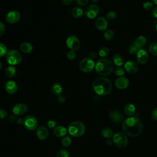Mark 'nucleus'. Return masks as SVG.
<instances>
[{"label": "nucleus", "mask_w": 157, "mask_h": 157, "mask_svg": "<svg viewBox=\"0 0 157 157\" xmlns=\"http://www.w3.org/2000/svg\"><path fill=\"white\" fill-rule=\"evenodd\" d=\"M122 129L126 135L135 137L139 136L143 130V124L136 117H129L122 123Z\"/></svg>", "instance_id": "f257e3e1"}, {"label": "nucleus", "mask_w": 157, "mask_h": 157, "mask_svg": "<svg viewBox=\"0 0 157 157\" xmlns=\"http://www.w3.org/2000/svg\"><path fill=\"white\" fill-rule=\"evenodd\" d=\"M92 86L94 91L101 96L109 94L112 89L111 81L105 77H99L95 78L93 82Z\"/></svg>", "instance_id": "f03ea898"}, {"label": "nucleus", "mask_w": 157, "mask_h": 157, "mask_svg": "<svg viewBox=\"0 0 157 157\" xmlns=\"http://www.w3.org/2000/svg\"><path fill=\"white\" fill-rule=\"evenodd\" d=\"M95 71L101 77L109 75L113 69V63L107 58H101L95 64Z\"/></svg>", "instance_id": "7ed1b4c3"}, {"label": "nucleus", "mask_w": 157, "mask_h": 157, "mask_svg": "<svg viewBox=\"0 0 157 157\" xmlns=\"http://www.w3.org/2000/svg\"><path fill=\"white\" fill-rule=\"evenodd\" d=\"M86 131L85 124L79 121H74L71 122L67 127V132L74 137H79L82 136Z\"/></svg>", "instance_id": "20e7f679"}, {"label": "nucleus", "mask_w": 157, "mask_h": 157, "mask_svg": "<svg viewBox=\"0 0 157 157\" xmlns=\"http://www.w3.org/2000/svg\"><path fill=\"white\" fill-rule=\"evenodd\" d=\"M113 142L116 147L120 149L125 148L128 144L127 135L123 132H118L113 136Z\"/></svg>", "instance_id": "39448f33"}, {"label": "nucleus", "mask_w": 157, "mask_h": 157, "mask_svg": "<svg viewBox=\"0 0 157 157\" xmlns=\"http://www.w3.org/2000/svg\"><path fill=\"white\" fill-rule=\"evenodd\" d=\"M6 61L11 66H15L19 64L21 59V53L16 50H10L6 55Z\"/></svg>", "instance_id": "423d86ee"}, {"label": "nucleus", "mask_w": 157, "mask_h": 157, "mask_svg": "<svg viewBox=\"0 0 157 157\" xmlns=\"http://www.w3.org/2000/svg\"><path fill=\"white\" fill-rule=\"evenodd\" d=\"M78 67L80 70L84 73H89L93 71L95 67V63L93 59L89 57L83 58L79 63Z\"/></svg>", "instance_id": "0eeeda50"}, {"label": "nucleus", "mask_w": 157, "mask_h": 157, "mask_svg": "<svg viewBox=\"0 0 157 157\" xmlns=\"http://www.w3.org/2000/svg\"><path fill=\"white\" fill-rule=\"evenodd\" d=\"M23 124L27 130L34 131L37 128L38 121L35 117L28 115L24 118Z\"/></svg>", "instance_id": "6e6552de"}, {"label": "nucleus", "mask_w": 157, "mask_h": 157, "mask_svg": "<svg viewBox=\"0 0 157 157\" xmlns=\"http://www.w3.org/2000/svg\"><path fill=\"white\" fill-rule=\"evenodd\" d=\"M66 43L68 48L74 52L78 50L80 47V42L78 38L74 35L69 36L66 39Z\"/></svg>", "instance_id": "1a4fd4ad"}, {"label": "nucleus", "mask_w": 157, "mask_h": 157, "mask_svg": "<svg viewBox=\"0 0 157 157\" xmlns=\"http://www.w3.org/2000/svg\"><path fill=\"white\" fill-rule=\"evenodd\" d=\"M99 12V7L96 4H92L88 6L84 11L85 15L90 19H93L96 17Z\"/></svg>", "instance_id": "9d476101"}, {"label": "nucleus", "mask_w": 157, "mask_h": 157, "mask_svg": "<svg viewBox=\"0 0 157 157\" xmlns=\"http://www.w3.org/2000/svg\"><path fill=\"white\" fill-rule=\"evenodd\" d=\"M21 17L20 13L17 10H12L7 13L6 16V21L10 24L17 23Z\"/></svg>", "instance_id": "9b49d317"}, {"label": "nucleus", "mask_w": 157, "mask_h": 157, "mask_svg": "<svg viewBox=\"0 0 157 157\" xmlns=\"http://www.w3.org/2000/svg\"><path fill=\"white\" fill-rule=\"evenodd\" d=\"M28 111V106L25 103H17L12 108V112L14 115L20 116L24 115Z\"/></svg>", "instance_id": "f8f14e48"}, {"label": "nucleus", "mask_w": 157, "mask_h": 157, "mask_svg": "<svg viewBox=\"0 0 157 157\" xmlns=\"http://www.w3.org/2000/svg\"><path fill=\"white\" fill-rule=\"evenodd\" d=\"M124 69L128 73L133 74L138 71L139 66L135 61H128L124 64Z\"/></svg>", "instance_id": "ddd939ff"}, {"label": "nucleus", "mask_w": 157, "mask_h": 157, "mask_svg": "<svg viewBox=\"0 0 157 157\" xmlns=\"http://www.w3.org/2000/svg\"><path fill=\"white\" fill-rule=\"evenodd\" d=\"M129 81L125 77H119L115 81V86L119 90H124L128 87Z\"/></svg>", "instance_id": "4468645a"}, {"label": "nucleus", "mask_w": 157, "mask_h": 157, "mask_svg": "<svg viewBox=\"0 0 157 157\" xmlns=\"http://www.w3.org/2000/svg\"><path fill=\"white\" fill-rule=\"evenodd\" d=\"M136 59L140 64H145L148 60V54L144 49H140L136 53Z\"/></svg>", "instance_id": "2eb2a0df"}, {"label": "nucleus", "mask_w": 157, "mask_h": 157, "mask_svg": "<svg viewBox=\"0 0 157 157\" xmlns=\"http://www.w3.org/2000/svg\"><path fill=\"white\" fill-rule=\"evenodd\" d=\"M109 117L110 120L116 124H120L123 122V115L117 110H113L110 112Z\"/></svg>", "instance_id": "dca6fc26"}, {"label": "nucleus", "mask_w": 157, "mask_h": 157, "mask_svg": "<svg viewBox=\"0 0 157 157\" xmlns=\"http://www.w3.org/2000/svg\"><path fill=\"white\" fill-rule=\"evenodd\" d=\"M48 128L45 126H40L37 128L36 136L40 140H44L47 139L48 136Z\"/></svg>", "instance_id": "f3484780"}, {"label": "nucleus", "mask_w": 157, "mask_h": 157, "mask_svg": "<svg viewBox=\"0 0 157 157\" xmlns=\"http://www.w3.org/2000/svg\"><path fill=\"white\" fill-rule=\"evenodd\" d=\"M95 26L99 31H105L108 27V22L107 19L104 17H98L95 21Z\"/></svg>", "instance_id": "a211bd4d"}, {"label": "nucleus", "mask_w": 157, "mask_h": 157, "mask_svg": "<svg viewBox=\"0 0 157 157\" xmlns=\"http://www.w3.org/2000/svg\"><path fill=\"white\" fill-rule=\"evenodd\" d=\"M5 90L6 91L10 94H13L18 90V85L17 83L13 80H9L5 84Z\"/></svg>", "instance_id": "6ab92c4d"}, {"label": "nucleus", "mask_w": 157, "mask_h": 157, "mask_svg": "<svg viewBox=\"0 0 157 157\" xmlns=\"http://www.w3.org/2000/svg\"><path fill=\"white\" fill-rule=\"evenodd\" d=\"M67 132V129L64 126L58 125L56 126L53 129V134L57 137H63L66 136Z\"/></svg>", "instance_id": "aec40b11"}, {"label": "nucleus", "mask_w": 157, "mask_h": 157, "mask_svg": "<svg viewBox=\"0 0 157 157\" xmlns=\"http://www.w3.org/2000/svg\"><path fill=\"white\" fill-rule=\"evenodd\" d=\"M136 112V107L132 104L128 103L124 107V112L129 117H133L135 115Z\"/></svg>", "instance_id": "412c9836"}, {"label": "nucleus", "mask_w": 157, "mask_h": 157, "mask_svg": "<svg viewBox=\"0 0 157 157\" xmlns=\"http://www.w3.org/2000/svg\"><path fill=\"white\" fill-rule=\"evenodd\" d=\"M146 42L147 38L144 36H139L135 39L133 44L140 50L145 45Z\"/></svg>", "instance_id": "4be33fe9"}, {"label": "nucleus", "mask_w": 157, "mask_h": 157, "mask_svg": "<svg viewBox=\"0 0 157 157\" xmlns=\"http://www.w3.org/2000/svg\"><path fill=\"white\" fill-rule=\"evenodd\" d=\"M21 51L24 53H30L33 50V45L28 42H24L20 46Z\"/></svg>", "instance_id": "5701e85b"}, {"label": "nucleus", "mask_w": 157, "mask_h": 157, "mask_svg": "<svg viewBox=\"0 0 157 157\" xmlns=\"http://www.w3.org/2000/svg\"><path fill=\"white\" fill-rule=\"evenodd\" d=\"M112 61L115 66L120 67L124 64V60L123 56L117 53L113 55L112 58Z\"/></svg>", "instance_id": "b1692460"}, {"label": "nucleus", "mask_w": 157, "mask_h": 157, "mask_svg": "<svg viewBox=\"0 0 157 157\" xmlns=\"http://www.w3.org/2000/svg\"><path fill=\"white\" fill-rule=\"evenodd\" d=\"M101 134L104 138L109 139H111L114 134L113 130L109 127H104L101 130Z\"/></svg>", "instance_id": "393cba45"}, {"label": "nucleus", "mask_w": 157, "mask_h": 157, "mask_svg": "<svg viewBox=\"0 0 157 157\" xmlns=\"http://www.w3.org/2000/svg\"><path fill=\"white\" fill-rule=\"evenodd\" d=\"M51 91L55 95L59 96L63 91L62 86L58 83H54L51 86Z\"/></svg>", "instance_id": "a878e982"}, {"label": "nucleus", "mask_w": 157, "mask_h": 157, "mask_svg": "<svg viewBox=\"0 0 157 157\" xmlns=\"http://www.w3.org/2000/svg\"><path fill=\"white\" fill-rule=\"evenodd\" d=\"M17 70L13 66H9L5 70V75L8 78H12L16 74Z\"/></svg>", "instance_id": "bb28decb"}, {"label": "nucleus", "mask_w": 157, "mask_h": 157, "mask_svg": "<svg viewBox=\"0 0 157 157\" xmlns=\"http://www.w3.org/2000/svg\"><path fill=\"white\" fill-rule=\"evenodd\" d=\"M83 13L84 12H83V10L78 7H75L71 10L72 16L75 18H81L83 16Z\"/></svg>", "instance_id": "cd10ccee"}, {"label": "nucleus", "mask_w": 157, "mask_h": 157, "mask_svg": "<svg viewBox=\"0 0 157 157\" xmlns=\"http://www.w3.org/2000/svg\"><path fill=\"white\" fill-rule=\"evenodd\" d=\"M72 144V139L70 136H65L63 137H62L61 139V144L63 146L65 147H69Z\"/></svg>", "instance_id": "c85d7f7f"}, {"label": "nucleus", "mask_w": 157, "mask_h": 157, "mask_svg": "<svg viewBox=\"0 0 157 157\" xmlns=\"http://www.w3.org/2000/svg\"><path fill=\"white\" fill-rule=\"evenodd\" d=\"M148 51L151 55L157 56V42H153L149 45Z\"/></svg>", "instance_id": "c756f323"}, {"label": "nucleus", "mask_w": 157, "mask_h": 157, "mask_svg": "<svg viewBox=\"0 0 157 157\" xmlns=\"http://www.w3.org/2000/svg\"><path fill=\"white\" fill-rule=\"evenodd\" d=\"M104 37L107 40H111L114 37V32L112 29H107L104 33Z\"/></svg>", "instance_id": "7c9ffc66"}, {"label": "nucleus", "mask_w": 157, "mask_h": 157, "mask_svg": "<svg viewBox=\"0 0 157 157\" xmlns=\"http://www.w3.org/2000/svg\"><path fill=\"white\" fill-rule=\"evenodd\" d=\"M98 53L101 57L102 58L105 57L109 53V49L107 47H102L99 49Z\"/></svg>", "instance_id": "2f4dec72"}, {"label": "nucleus", "mask_w": 157, "mask_h": 157, "mask_svg": "<svg viewBox=\"0 0 157 157\" xmlns=\"http://www.w3.org/2000/svg\"><path fill=\"white\" fill-rule=\"evenodd\" d=\"M69 154L67 150L65 149H61L59 150L56 155V157H69Z\"/></svg>", "instance_id": "473e14b6"}, {"label": "nucleus", "mask_w": 157, "mask_h": 157, "mask_svg": "<svg viewBox=\"0 0 157 157\" xmlns=\"http://www.w3.org/2000/svg\"><path fill=\"white\" fill-rule=\"evenodd\" d=\"M124 72H125V70L124 67H118L115 69L114 74L116 76H118L119 77H122V75L124 74Z\"/></svg>", "instance_id": "72a5a7b5"}, {"label": "nucleus", "mask_w": 157, "mask_h": 157, "mask_svg": "<svg viewBox=\"0 0 157 157\" xmlns=\"http://www.w3.org/2000/svg\"><path fill=\"white\" fill-rule=\"evenodd\" d=\"M7 52L8 51L6 46L4 44L0 42V57L6 56Z\"/></svg>", "instance_id": "f704fd0d"}, {"label": "nucleus", "mask_w": 157, "mask_h": 157, "mask_svg": "<svg viewBox=\"0 0 157 157\" xmlns=\"http://www.w3.org/2000/svg\"><path fill=\"white\" fill-rule=\"evenodd\" d=\"M139 50V49L136 46H135L133 44L128 48V52L131 55H134V54L137 53Z\"/></svg>", "instance_id": "c9c22d12"}, {"label": "nucleus", "mask_w": 157, "mask_h": 157, "mask_svg": "<svg viewBox=\"0 0 157 157\" xmlns=\"http://www.w3.org/2000/svg\"><path fill=\"white\" fill-rule=\"evenodd\" d=\"M117 17V14L114 11H109L106 14L107 19L109 20H114Z\"/></svg>", "instance_id": "e433bc0d"}, {"label": "nucleus", "mask_w": 157, "mask_h": 157, "mask_svg": "<svg viewBox=\"0 0 157 157\" xmlns=\"http://www.w3.org/2000/svg\"><path fill=\"white\" fill-rule=\"evenodd\" d=\"M142 6L145 10H149L153 8V2L151 1H145L143 3Z\"/></svg>", "instance_id": "4c0bfd02"}, {"label": "nucleus", "mask_w": 157, "mask_h": 157, "mask_svg": "<svg viewBox=\"0 0 157 157\" xmlns=\"http://www.w3.org/2000/svg\"><path fill=\"white\" fill-rule=\"evenodd\" d=\"M66 56H67L68 59L73 60L76 57V53H75V52L74 51H72V50H70L69 52H67Z\"/></svg>", "instance_id": "58836bf2"}, {"label": "nucleus", "mask_w": 157, "mask_h": 157, "mask_svg": "<svg viewBox=\"0 0 157 157\" xmlns=\"http://www.w3.org/2000/svg\"><path fill=\"white\" fill-rule=\"evenodd\" d=\"M47 126L48 128H55L56 126V121L54 120H49L47 123Z\"/></svg>", "instance_id": "ea45409f"}, {"label": "nucleus", "mask_w": 157, "mask_h": 157, "mask_svg": "<svg viewBox=\"0 0 157 157\" xmlns=\"http://www.w3.org/2000/svg\"><path fill=\"white\" fill-rule=\"evenodd\" d=\"M77 4L81 6H85L89 2V0H75Z\"/></svg>", "instance_id": "a19ab883"}, {"label": "nucleus", "mask_w": 157, "mask_h": 157, "mask_svg": "<svg viewBox=\"0 0 157 157\" xmlns=\"http://www.w3.org/2000/svg\"><path fill=\"white\" fill-rule=\"evenodd\" d=\"M7 116V112L4 109H0V118L4 119Z\"/></svg>", "instance_id": "79ce46f5"}, {"label": "nucleus", "mask_w": 157, "mask_h": 157, "mask_svg": "<svg viewBox=\"0 0 157 157\" xmlns=\"http://www.w3.org/2000/svg\"><path fill=\"white\" fill-rule=\"evenodd\" d=\"M151 117L152 118V119L155 120H157V107L155 108L151 113Z\"/></svg>", "instance_id": "37998d69"}, {"label": "nucleus", "mask_w": 157, "mask_h": 157, "mask_svg": "<svg viewBox=\"0 0 157 157\" xmlns=\"http://www.w3.org/2000/svg\"><path fill=\"white\" fill-rule=\"evenodd\" d=\"M5 31V26L4 23L0 21V36H1Z\"/></svg>", "instance_id": "c03bdc74"}, {"label": "nucleus", "mask_w": 157, "mask_h": 157, "mask_svg": "<svg viewBox=\"0 0 157 157\" xmlns=\"http://www.w3.org/2000/svg\"><path fill=\"white\" fill-rule=\"evenodd\" d=\"M65 101H66V98L64 96H63L62 94L58 96V101L59 103H64L65 102Z\"/></svg>", "instance_id": "a18cd8bd"}, {"label": "nucleus", "mask_w": 157, "mask_h": 157, "mask_svg": "<svg viewBox=\"0 0 157 157\" xmlns=\"http://www.w3.org/2000/svg\"><path fill=\"white\" fill-rule=\"evenodd\" d=\"M8 120L10 123H13L16 120V115L14 114H12L9 115L8 118Z\"/></svg>", "instance_id": "49530a36"}, {"label": "nucleus", "mask_w": 157, "mask_h": 157, "mask_svg": "<svg viewBox=\"0 0 157 157\" xmlns=\"http://www.w3.org/2000/svg\"><path fill=\"white\" fill-rule=\"evenodd\" d=\"M88 56H89L88 57L90 58H91V59H94L96 57V53L95 52H94V51H92V52H90Z\"/></svg>", "instance_id": "de8ad7c7"}, {"label": "nucleus", "mask_w": 157, "mask_h": 157, "mask_svg": "<svg viewBox=\"0 0 157 157\" xmlns=\"http://www.w3.org/2000/svg\"><path fill=\"white\" fill-rule=\"evenodd\" d=\"M152 15L153 16V17H155V18L157 19V7H153L152 9Z\"/></svg>", "instance_id": "09e8293b"}, {"label": "nucleus", "mask_w": 157, "mask_h": 157, "mask_svg": "<svg viewBox=\"0 0 157 157\" xmlns=\"http://www.w3.org/2000/svg\"><path fill=\"white\" fill-rule=\"evenodd\" d=\"M74 0H63V2L66 6H69L72 3Z\"/></svg>", "instance_id": "8fccbe9b"}, {"label": "nucleus", "mask_w": 157, "mask_h": 157, "mask_svg": "<svg viewBox=\"0 0 157 157\" xmlns=\"http://www.w3.org/2000/svg\"><path fill=\"white\" fill-rule=\"evenodd\" d=\"M23 120H24V118H21V117H19L17 118V122L20 124H23Z\"/></svg>", "instance_id": "3c124183"}, {"label": "nucleus", "mask_w": 157, "mask_h": 157, "mask_svg": "<svg viewBox=\"0 0 157 157\" xmlns=\"http://www.w3.org/2000/svg\"><path fill=\"white\" fill-rule=\"evenodd\" d=\"M113 143V140L111 139H107V140H106V144H107L108 145H112Z\"/></svg>", "instance_id": "603ef678"}, {"label": "nucleus", "mask_w": 157, "mask_h": 157, "mask_svg": "<svg viewBox=\"0 0 157 157\" xmlns=\"http://www.w3.org/2000/svg\"><path fill=\"white\" fill-rule=\"evenodd\" d=\"M91 1H92V2H93L94 4H96V3L98 2L99 0H91Z\"/></svg>", "instance_id": "864d4df0"}, {"label": "nucleus", "mask_w": 157, "mask_h": 157, "mask_svg": "<svg viewBox=\"0 0 157 157\" xmlns=\"http://www.w3.org/2000/svg\"><path fill=\"white\" fill-rule=\"evenodd\" d=\"M152 2H153L155 5H157V0H151Z\"/></svg>", "instance_id": "5fc2aeb1"}, {"label": "nucleus", "mask_w": 157, "mask_h": 157, "mask_svg": "<svg viewBox=\"0 0 157 157\" xmlns=\"http://www.w3.org/2000/svg\"><path fill=\"white\" fill-rule=\"evenodd\" d=\"M2 63L0 61V70L2 69Z\"/></svg>", "instance_id": "6e6d98bb"}, {"label": "nucleus", "mask_w": 157, "mask_h": 157, "mask_svg": "<svg viewBox=\"0 0 157 157\" xmlns=\"http://www.w3.org/2000/svg\"><path fill=\"white\" fill-rule=\"evenodd\" d=\"M156 32H157V24L156 25Z\"/></svg>", "instance_id": "4d7b16f0"}]
</instances>
